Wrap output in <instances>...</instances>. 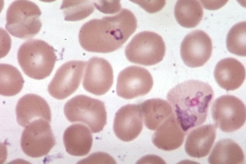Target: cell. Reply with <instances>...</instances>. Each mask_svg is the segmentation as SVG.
<instances>
[{"mask_svg": "<svg viewBox=\"0 0 246 164\" xmlns=\"http://www.w3.org/2000/svg\"><path fill=\"white\" fill-rule=\"evenodd\" d=\"M210 164H244L245 157L241 147L231 139L217 141L208 156Z\"/></svg>", "mask_w": 246, "mask_h": 164, "instance_id": "obj_20", "label": "cell"}, {"mask_svg": "<svg viewBox=\"0 0 246 164\" xmlns=\"http://www.w3.org/2000/svg\"><path fill=\"white\" fill-rule=\"evenodd\" d=\"M166 45L162 37L150 31L136 34L125 47V57L130 62L145 66L156 64L163 59Z\"/></svg>", "mask_w": 246, "mask_h": 164, "instance_id": "obj_6", "label": "cell"}, {"mask_svg": "<svg viewBox=\"0 0 246 164\" xmlns=\"http://www.w3.org/2000/svg\"><path fill=\"white\" fill-rule=\"evenodd\" d=\"M153 77L145 68L138 66L127 67L119 73L117 78V95L130 99L148 94L153 85Z\"/></svg>", "mask_w": 246, "mask_h": 164, "instance_id": "obj_10", "label": "cell"}, {"mask_svg": "<svg viewBox=\"0 0 246 164\" xmlns=\"http://www.w3.org/2000/svg\"><path fill=\"white\" fill-rule=\"evenodd\" d=\"M94 4L98 10L105 14H114L121 10L119 1H94Z\"/></svg>", "mask_w": 246, "mask_h": 164, "instance_id": "obj_25", "label": "cell"}, {"mask_svg": "<svg viewBox=\"0 0 246 164\" xmlns=\"http://www.w3.org/2000/svg\"><path fill=\"white\" fill-rule=\"evenodd\" d=\"M246 21L239 22L229 30L226 39V45L230 53L240 56H245Z\"/></svg>", "mask_w": 246, "mask_h": 164, "instance_id": "obj_24", "label": "cell"}, {"mask_svg": "<svg viewBox=\"0 0 246 164\" xmlns=\"http://www.w3.org/2000/svg\"><path fill=\"white\" fill-rule=\"evenodd\" d=\"M56 51L43 40L30 39L19 47L17 61L27 76L36 80L43 79L49 76L53 70L57 60Z\"/></svg>", "mask_w": 246, "mask_h": 164, "instance_id": "obj_3", "label": "cell"}, {"mask_svg": "<svg viewBox=\"0 0 246 164\" xmlns=\"http://www.w3.org/2000/svg\"><path fill=\"white\" fill-rule=\"evenodd\" d=\"M143 122L139 104H128L121 107L116 113L113 130L120 139L129 142L140 134Z\"/></svg>", "mask_w": 246, "mask_h": 164, "instance_id": "obj_13", "label": "cell"}, {"mask_svg": "<svg viewBox=\"0 0 246 164\" xmlns=\"http://www.w3.org/2000/svg\"><path fill=\"white\" fill-rule=\"evenodd\" d=\"M16 120L20 126L26 127L34 121L43 119L50 123L51 113L46 101L34 94H28L18 101L16 108Z\"/></svg>", "mask_w": 246, "mask_h": 164, "instance_id": "obj_14", "label": "cell"}, {"mask_svg": "<svg viewBox=\"0 0 246 164\" xmlns=\"http://www.w3.org/2000/svg\"><path fill=\"white\" fill-rule=\"evenodd\" d=\"M216 128L215 124H209L199 126L190 131L184 145L187 154L194 158L206 156L214 142Z\"/></svg>", "mask_w": 246, "mask_h": 164, "instance_id": "obj_16", "label": "cell"}, {"mask_svg": "<svg viewBox=\"0 0 246 164\" xmlns=\"http://www.w3.org/2000/svg\"><path fill=\"white\" fill-rule=\"evenodd\" d=\"M187 134L177 122L174 113L156 130L152 136V142L160 149L171 151L182 145Z\"/></svg>", "mask_w": 246, "mask_h": 164, "instance_id": "obj_17", "label": "cell"}, {"mask_svg": "<svg viewBox=\"0 0 246 164\" xmlns=\"http://www.w3.org/2000/svg\"><path fill=\"white\" fill-rule=\"evenodd\" d=\"M113 79V69L110 63L104 58L93 57L87 62L82 85L87 91L102 95L111 89Z\"/></svg>", "mask_w": 246, "mask_h": 164, "instance_id": "obj_12", "label": "cell"}, {"mask_svg": "<svg viewBox=\"0 0 246 164\" xmlns=\"http://www.w3.org/2000/svg\"><path fill=\"white\" fill-rule=\"evenodd\" d=\"M212 45L210 37L200 30L193 31L183 39L180 45V55L184 64L194 68L203 65L209 59Z\"/></svg>", "mask_w": 246, "mask_h": 164, "instance_id": "obj_11", "label": "cell"}, {"mask_svg": "<svg viewBox=\"0 0 246 164\" xmlns=\"http://www.w3.org/2000/svg\"><path fill=\"white\" fill-rule=\"evenodd\" d=\"M139 5L147 11L150 13H154L160 10L165 6V1H156L155 2H145V1H132Z\"/></svg>", "mask_w": 246, "mask_h": 164, "instance_id": "obj_26", "label": "cell"}, {"mask_svg": "<svg viewBox=\"0 0 246 164\" xmlns=\"http://www.w3.org/2000/svg\"><path fill=\"white\" fill-rule=\"evenodd\" d=\"M214 94L209 84L194 80L180 83L168 92L166 98L184 131L188 133L205 122Z\"/></svg>", "mask_w": 246, "mask_h": 164, "instance_id": "obj_2", "label": "cell"}, {"mask_svg": "<svg viewBox=\"0 0 246 164\" xmlns=\"http://www.w3.org/2000/svg\"><path fill=\"white\" fill-rule=\"evenodd\" d=\"M41 11L34 2L28 0L13 1L6 12L5 28L12 36L22 39L33 38L40 31Z\"/></svg>", "mask_w": 246, "mask_h": 164, "instance_id": "obj_4", "label": "cell"}, {"mask_svg": "<svg viewBox=\"0 0 246 164\" xmlns=\"http://www.w3.org/2000/svg\"><path fill=\"white\" fill-rule=\"evenodd\" d=\"M139 104L144 125L151 130H156L174 113L170 103L161 98L149 99Z\"/></svg>", "mask_w": 246, "mask_h": 164, "instance_id": "obj_19", "label": "cell"}, {"mask_svg": "<svg viewBox=\"0 0 246 164\" xmlns=\"http://www.w3.org/2000/svg\"><path fill=\"white\" fill-rule=\"evenodd\" d=\"M174 14L178 23L187 28L196 27L202 20L203 10L198 0H178L174 7Z\"/></svg>", "mask_w": 246, "mask_h": 164, "instance_id": "obj_21", "label": "cell"}, {"mask_svg": "<svg viewBox=\"0 0 246 164\" xmlns=\"http://www.w3.org/2000/svg\"><path fill=\"white\" fill-rule=\"evenodd\" d=\"M24 81L18 70L8 64L0 65V94L11 96L19 93L23 86Z\"/></svg>", "mask_w": 246, "mask_h": 164, "instance_id": "obj_22", "label": "cell"}, {"mask_svg": "<svg viewBox=\"0 0 246 164\" xmlns=\"http://www.w3.org/2000/svg\"><path fill=\"white\" fill-rule=\"evenodd\" d=\"M137 21L134 14L125 8L118 14L91 20L80 30L81 47L91 52L108 53L120 48L135 31Z\"/></svg>", "mask_w": 246, "mask_h": 164, "instance_id": "obj_1", "label": "cell"}, {"mask_svg": "<svg viewBox=\"0 0 246 164\" xmlns=\"http://www.w3.org/2000/svg\"><path fill=\"white\" fill-rule=\"evenodd\" d=\"M214 75L220 87L227 91L234 90L243 84L245 79L246 71L244 66L239 61L228 57L217 63Z\"/></svg>", "mask_w": 246, "mask_h": 164, "instance_id": "obj_15", "label": "cell"}, {"mask_svg": "<svg viewBox=\"0 0 246 164\" xmlns=\"http://www.w3.org/2000/svg\"><path fill=\"white\" fill-rule=\"evenodd\" d=\"M64 112L70 122L83 123L93 133L100 132L107 124L104 102L84 95H77L68 100L64 106Z\"/></svg>", "mask_w": 246, "mask_h": 164, "instance_id": "obj_5", "label": "cell"}, {"mask_svg": "<svg viewBox=\"0 0 246 164\" xmlns=\"http://www.w3.org/2000/svg\"><path fill=\"white\" fill-rule=\"evenodd\" d=\"M95 7L93 1L63 0L60 9L65 20L76 21L89 16L94 11Z\"/></svg>", "mask_w": 246, "mask_h": 164, "instance_id": "obj_23", "label": "cell"}, {"mask_svg": "<svg viewBox=\"0 0 246 164\" xmlns=\"http://www.w3.org/2000/svg\"><path fill=\"white\" fill-rule=\"evenodd\" d=\"M211 112L216 126L225 132L236 131L245 122V106L233 95H225L216 99L212 105Z\"/></svg>", "mask_w": 246, "mask_h": 164, "instance_id": "obj_7", "label": "cell"}, {"mask_svg": "<svg viewBox=\"0 0 246 164\" xmlns=\"http://www.w3.org/2000/svg\"><path fill=\"white\" fill-rule=\"evenodd\" d=\"M86 63L72 60L62 65L48 84L49 94L56 99L62 100L73 93L80 85Z\"/></svg>", "mask_w": 246, "mask_h": 164, "instance_id": "obj_9", "label": "cell"}, {"mask_svg": "<svg viewBox=\"0 0 246 164\" xmlns=\"http://www.w3.org/2000/svg\"><path fill=\"white\" fill-rule=\"evenodd\" d=\"M91 132L87 126L74 124L67 127L63 135V141L66 152L72 156L87 155L91 148L93 141Z\"/></svg>", "mask_w": 246, "mask_h": 164, "instance_id": "obj_18", "label": "cell"}, {"mask_svg": "<svg viewBox=\"0 0 246 164\" xmlns=\"http://www.w3.org/2000/svg\"><path fill=\"white\" fill-rule=\"evenodd\" d=\"M49 123L39 119L25 127L20 144L26 155L33 158L41 157L47 155L55 145V139Z\"/></svg>", "mask_w": 246, "mask_h": 164, "instance_id": "obj_8", "label": "cell"}]
</instances>
